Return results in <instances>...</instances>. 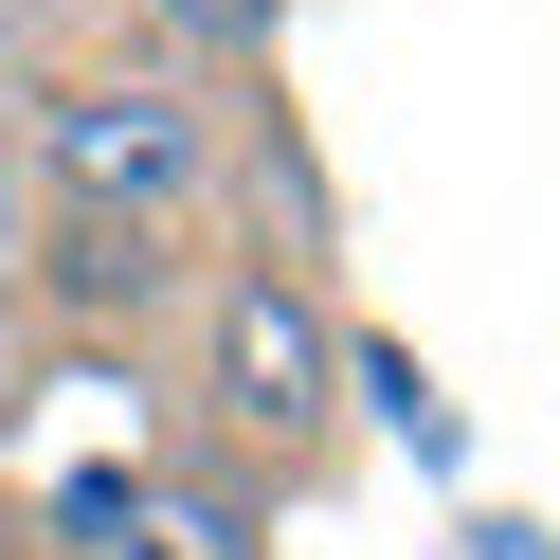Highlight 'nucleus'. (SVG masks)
Segmentation results:
<instances>
[{
  "label": "nucleus",
  "instance_id": "obj_1",
  "mask_svg": "<svg viewBox=\"0 0 560 560\" xmlns=\"http://www.w3.org/2000/svg\"><path fill=\"white\" fill-rule=\"evenodd\" d=\"M19 199L109 235H218L235 199V73L199 55H73V73H19Z\"/></svg>",
  "mask_w": 560,
  "mask_h": 560
},
{
  "label": "nucleus",
  "instance_id": "obj_2",
  "mask_svg": "<svg viewBox=\"0 0 560 560\" xmlns=\"http://www.w3.org/2000/svg\"><path fill=\"white\" fill-rule=\"evenodd\" d=\"M199 434L254 452L271 488L326 470V434H343V326H326V290H307L290 254H218L199 271Z\"/></svg>",
  "mask_w": 560,
  "mask_h": 560
},
{
  "label": "nucleus",
  "instance_id": "obj_3",
  "mask_svg": "<svg viewBox=\"0 0 560 560\" xmlns=\"http://www.w3.org/2000/svg\"><path fill=\"white\" fill-rule=\"evenodd\" d=\"M163 271H182V254H163V235H109V218H55V254H37V290L73 307V326H127V307H145Z\"/></svg>",
  "mask_w": 560,
  "mask_h": 560
},
{
  "label": "nucleus",
  "instance_id": "obj_4",
  "mask_svg": "<svg viewBox=\"0 0 560 560\" xmlns=\"http://www.w3.org/2000/svg\"><path fill=\"white\" fill-rule=\"evenodd\" d=\"M163 19V55H199V73H235V55L271 37V19H290V0H145Z\"/></svg>",
  "mask_w": 560,
  "mask_h": 560
},
{
  "label": "nucleus",
  "instance_id": "obj_5",
  "mask_svg": "<svg viewBox=\"0 0 560 560\" xmlns=\"http://www.w3.org/2000/svg\"><path fill=\"white\" fill-rule=\"evenodd\" d=\"M19 73H37V0H0V91H19Z\"/></svg>",
  "mask_w": 560,
  "mask_h": 560
},
{
  "label": "nucleus",
  "instance_id": "obj_6",
  "mask_svg": "<svg viewBox=\"0 0 560 560\" xmlns=\"http://www.w3.org/2000/svg\"><path fill=\"white\" fill-rule=\"evenodd\" d=\"M0 271H19V145H0Z\"/></svg>",
  "mask_w": 560,
  "mask_h": 560
}]
</instances>
